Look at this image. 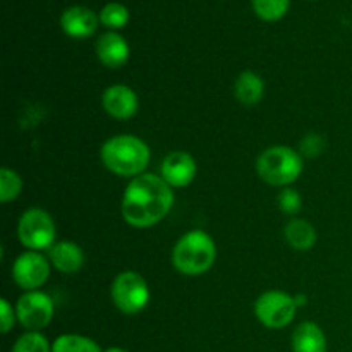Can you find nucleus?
<instances>
[{"label": "nucleus", "instance_id": "1", "mask_svg": "<svg viewBox=\"0 0 352 352\" xmlns=\"http://www.w3.org/2000/svg\"><path fill=\"white\" fill-rule=\"evenodd\" d=\"M174 189L160 174H144L131 179L120 199V213L127 226L150 229L160 223L174 206Z\"/></svg>", "mask_w": 352, "mask_h": 352}, {"label": "nucleus", "instance_id": "2", "mask_svg": "<svg viewBox=\"0 0 352 352\" xmlns=\"http://www.w3.org/2000/svg\"><path fill=\"white\" fill-rule=\"evenodd\" d=\"M103 167L119 177L134 179L144 174L151 160L148 143L134 134H116L100 150Z\"/></svg>", "mask_w": 352, "mask_h": 352}, {"label": "nucleus", "instance_id": "3", "mask_svg": "<svg viewBox=\"0 0 352 352\" xmlns=\"http://www.w3.org/2000/svg\"><path fill=\"white\" fill-rule=\"evenodd\" d=\"M217 244L206 230L192 229L179 237L172 250V265L186 277H199L215 265Z\"/></svg>", "mask_w": 352, "mask_h": 352}, {"label": "nucleus", "instance_id": "4", "mask_svg": "<svg viewBox=\"0 0 352 352\" xmlns=\"http://www.w3.org/2000/svg\"><path fill=\"white\" fill-rule=\"evenodd\" d=\"M305 170L302 155L285 144H275L261 151L256 158L258 177L274 188H291Z\"/></svg>", "mask_w": 352, "mask_h": 352}, {"label": "nucleus", "instance_id": "5", "mask_svg": "<svg viewBox=\"0 0 352 352\" xmlns=\"http://www.w3.org/2000/svg\"><path fill=\"white\" fill-rule=\"evenodd\" d=\"M110 298L116 308L124 315H140L151 299L148 282L141 274L134 270L120 272L110 285Z\"/></svg>", "mask_w": 352, "mask_h": 352}, {"label": "nucleus", "instance_id": "6", "mask_svg": "<svg viewBox=\"0 0 352 352\" xmlns=\"http://www.w3.org/2000/svg\"><path fill=\"white\" fill-rule=\"evenodd\" d=\"M17 237L28 251H48L57 243L54 217L43 208H28L17 222Z\"/></svg>", "mask_w": 352, "mask_h": 352}, {"label": "nucleus", "instance_id": "7", "mask_svg": "<svg viewBox=\"0 0 352 352\" xmlns=\"http://www.w3.org/2000/svg\"><path fill=\"white\" fill-rule=\"evenodd\" d=\"M296 311L294 296L284 291H267L254 302V316L270 330H282L291 325Z\"/></svg>", "mask_w": 352, "mask_h": 352}, {"label": "nucleus", "instance_id": "8", "mask_svg": "<svg viewBox=\"0 0 352 352\" xmlns=\"http://www.w3.org/2000/svg\"><path fill=\"white\" fill-rule=\"evenodd\" d=\"M17 322L26 332H41L50 325L55 315V302L47 292H24L16 302Z\"/></svg>", "mask_w": 352, "mask_h": 352}, {"label": "nucleus", "instance_id": "9", "mask_svg": "<svg viewBox=\"0 0 352 352\" xmlns=\"http://www.w3.org/2000/svg\"><path fill=\"white\" fill-rule=\"evenodd\" d=\"M52 265L40 251H24L12 265V278L24 292L40 291L50 277Z\"/></svg>", "mask_w": 352, "mask_h": 352}, {"label": "nucleus", "instance_id": "10", "mask_svg": "<svg viewBox=\"0 0 352 352\" xmlns=\"http://www.w3.org/2000/svg\"><path fill=\"white\" fill-rule=\"evenodd\" d=\"M198 165L195 157L188 151L174 150L162 160L160 177L170 186L172 189L188 188L196 177Z\"/></svg>", "mask_w": 352, "mask_h": 352}, {"label": "nucleus", "instance_id": "11", "mask_svg": "<svg viewBox=\"0 0 352 352\" xmlns=\"http://www.w3.org/2000/svg\"><path fill=\"white\" fill-rule=\"evenodd\" d=\"M102 107L112 119H133L140 110L138 93L127 85H112L103 91Z\"/></svg>", "mask_w": 352, "mask_h": 352}, {"label": "nucleus", "instance_id": "12", "mask_svg": "<svg viewBox=\"0 0 352 352\" xmlns=\"http://www.w3.org/2000/svg\"><path fill=\"white\" fill-rule=\"evenodd\" d=\"M100 24V17L96 12L85 6H72L65 9L60 16V28L69 38L82 40L96 33Z\"/></svg>", "mask_w": 352, "mask_h": 352}, {"label": "nucleus", "instance_id": "13", "mask_svg": "<svg viewBox=\"0 0 352 352\" xmlns=\"http://www.w3.org/2000/svg\"><path fill=\"white\" fill-rule=\"evenodd\" d=\"M96 57L105 67L120 69L127 64L131 55L129 43L117 31H107L96 40Z\"/></svg>", "mask_w": 352, "mask_h": 352}, {"label": "nucleus", "instance_id": "14", "mask_svg": "<svg viewBox=\"0 0 352 352\" xmlns=\"http://www.w3.org/2000/svg\"><path fill=\"white\" fill-rule=\"evenodd\" d=\"M52 268L64 275L78 274L85 265V251L74 241H57L48 250Z\"/></svg>", "mask_w": 352, "mask_h": 352}, {"label": "nucleus", "instance_id": "15", "mask_svg": "<svg viewBox=\"0 0 352 352\" xmlns=\"http://www.w3.org/2000/svg\"><path fill=\"white\" fill-rule=\"evenodd\" d=\"M325 332L315 322H302L292 332V352H327Z\"/></svg>", "mask_w": 352, "mask_h": 352}, {"label": "nucleus", "instance_id": "16", "mask_svg": "<svg viewBox=\"0 0 352 352\" xmlns=\"http://www.w3.org/2000/svg\"><path fill=\"white\" fill-rule=\"evenodd\" d=\"M265 81L254 71H243L234 82V96L244 107H254L263 100Z\"/></svg>", "mask_w": 352, "mask_h": 352}, {"label": "nucleus", "instance_id": "17", "mask_svg": "<svg viewBox=\"0 0 352 352\" xmlns=\"http://www.w3.org/2000/svg\"><path fill=\"white\" fill-rule=\"evenodd\" d=\"M285 243L296 251H309L318 241V232L305 219H291L284 227Z\"/></svg>", "mask_w": 352, "mask_h": 352}, {"label": "nucleus", "instance_id": "18", "mask_svg": "<svg viewBox=\"0 0 352 352\" xmlns=\"http://www.w3.org/2000/svg\"><path fill=\"white\" fill-rule=\"evenodd\" d=\"M52 352H102V349L89 337L79 333H64L54 340Z\"/></svg>", "mask_w": 352, "mask_h": 352}, {"label": "nucleus", "instance_id": "19", "mask_svg": "<svg viewBox=\"0 0 352 352\" xmlns=\"http://www.w3.org/2000/svg\"><path fill=\"white\" fill-rule=\"evenodd\" d=\"M98 17L103 26L109 28L110 31H117L127 26V23H129V10H127L124 3L109 2L102 7Z\"/></svg>", "mask_w": 352, "mask_h": 352}, {"label": "nucleus", "instance_id": "20", "mask_svg": "<svg viewBox=\"0 0 352 352\" xmlns=\"http://www.w3.org/2000/svg\"><path fill=\"white\" fill-rule=\"evenodd\" d=\"M23 177H21L14 168H0V201L10 203L14 201V199H17L21 192H23Z\"/></svg>", "mask_w": 352, "mask_h": 352}, {"label": "nucleus", "instance_id": "21", "mask_svg": "<svg viewBox=\"0 0 352 352\" xmlns=\"http://www.w3.org/2000/svg\"><path fill=\"white\" fill-rule=\"evenodd\" d=\"M251 3L260 19L274 23L287 14L291 0H251Z\"/></svg>", "mask_w": 352, "mask_h": 352}, {"label": "nucleus", "instance_id": "22", "mask_svg": "<svg viewBox=\"0 0 352 352\" xmlns=\"http://www.w3.org/2000/svg\"><path fill=\"white\" fill-rule=\"evenodd\" d=\"M10 352H52V344L41 332H24Z\"/></svg>", "mask_w": 352, "mask_h": 352}, {"label": "nucleus", "instance_id": "23", "mask_svg": "<svg viewBox=\"0 0 352 352\" xmlns=\"http://www.w3.org/2000/svg\"><path fill=\"white\" fill-rule=\"evenodd\" d=\"M278 208H280L282 213L289 217H296L302 208V198L294 188H284L280 192H278Z\"/></svg>", "mask_w": 352, "mask_h": 352}, {"label": "nucleus", "instance_id": "24", "mask_svg": "<svg viewBox=\"0 0 352 352\" xmlns=\"http://www.w3.org/2000/svg\"><path fill=\"white\" fill-rule=\"evenodd\" d=\"M325 146H327V141L322 134L309 133L306 134V136L301 140V143H299V153L306 158H315V157H320V155L325 151Z\"/></svg>", "mask_w": 352, "mask_h": 352}, {"label": "nucleus", "instance_id": "25", "mask_svg": "<svg viewBox=\"0 0 352 352\" xmlns=\"http://www.w3.org/2000/svg\"><path fill=\"white\" fill-rule=\"evenodd\" d=\"M17 322L16 306L9 302V299H0V325H2V333H9Z\"/></svg>", "mask_w": 352, "mask_h": 352}, {"label": "nucleus", "instance_id": "26", "mask_svg": "<svg viewBox=\"0 0 352 352\" xmlns=\"http://www.w3.org/2000/svg\"><path fill=\"white\" fill-rule=\"evenodd\" d=\"M294 301H296V306H298V308H301V306H306V296L305 294L294 296Z\"/></svg>", "mask_w": 352, "mask_h": 352}, {"label": "nucleus", "instance_id": "27", "mask_svg": "<svg viewBox=\"0 0 352 352\" xmlns=\"http://www.w3.org/2000/svg\"><path fill=\"white\" fill-rule=\"evenodd\" d=\"M103 352H127V351L122 349V347H110V349H107Z\"/></svg>", "mask_w": 352, "mask_h": 352}]
</instances>
